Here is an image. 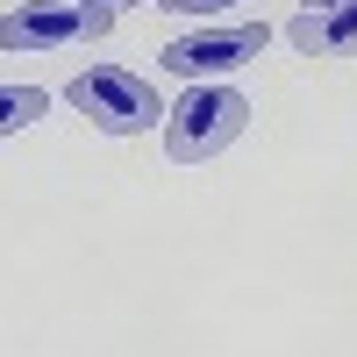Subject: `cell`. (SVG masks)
I'll use <instances>...</instances> for the list:
<instances>
[{"label": "cell", "mask_w": 357, "mask_h": 357, "mask_svg": "<svg viewBox=\"0 0 357 357\" xmlns=\"http://www.w3.org/2000/svg\"><path fill=\"white\" fill-rule=\"evenodd\" d=\"M100 8H129V0H100Z\"/></svg>", "instance_id": "9"}, {"label": "cell", "mask_w": 357, "mask_h": 357, "mask_svg": "<svg viewBox=\"0 0 357 357\" xmlns=\"http://www.w3.org/2000/svg\"><path fill=\"white\" fill-rule=\"evenodd\" d=\"M301 8H307V15H321V8H343V0H301Z\"/></svg>", "instance_id": "8"}, {"label": "cell", "mask_w": 357, "mask_h": 357, "mask_svg": "<svg viewBox=\"0 0 357 357\" xmlns=\"http://www.w3.org/2000/svg\"><path fill=\"white\" fill-rule=\"evenodd\" d=\"M264 43H272L264 22H200L193 36H172L158 57H165V72H178L186 86H200V79H229V72L257 65Z\"/></svg>", "instance_id": "4"}, {"label": "cell", "mask_w": 357, "mask_h": 357, "mask_svg": "<svg viewBox=\"0 0 357 357\" xmlns=\"http://www.w3.org/2000/svg\"><path fill=\"white\" fill-rule=\"evenodd\" d=\"M165 15H200V22H215V15H229V8H243V0H158Z\"/></svg>", "instance_id": "7"}, {"label": "cell", "mask_w": 357, "mask_h": 357, "mask_svg": "<svg viewBox=\"0 0 357 357\" xmlns=\"http://www.w3.org/2000/svg\"><path fill=\"white\" fill-rule=\"evenodd\" d=\"M286 43L301 57H357V0H343V8H321V15H293L286 22Z\"/></svg>", "instance_id": "5"}, {"label": "cell", "mask_w": 357, "mask_h": 357, "mask_svg": "<svg viewBox=\"0 0 357 357\" xmlns=\"http://www.w3.org/2000/svg\"><path fill=\"white\" fill-rule=\"evenodd\" d=\"M43 107H50V93H43V86H8V93H0V129H8V136H22L29 122H43Z\"/></svg>", "instance_id": "6"}, {"label": "cell", "mask_w": 357, "mask_h": 357, "mask_svg": "<svg viewBox=\"0 0 357 357\" xmlns=\"http://www.w3.org/2000/svg\"><path fill=\"white\" fill-rule=\"evenodd\" d=\"M114 29V8L100 0H22L0 15V43L8 50H72V43H100Z\"/></svg>", "instance_id": "3"}, {"label": "cell", "mask_w": 357, "mask_h": 357, "mask_svg": "<svg viewBox=\"0 0 357 357\" xmlns=\"http://www.w3.org/2000/svg\"><path fill=\"white\" fill-rule=\"evenodd\" d=\"M243 122H250V100L236 93V86H222V79H200V86H186V100L165 114V158L172 165L222 158L229 143L243 136Z\"/></svg>", "instance_id": "1"}, {"label": "cell", "mask_w": 357, "mask_h": 357, "mask_svg": "<svg viewBox=\"0 0 357 357\" xmlns=\"http://www.w3.org/2000/svg\"><path fill=\"white\" fill-rule=\"evenodd\" d=\"M65 100L93 122L100 136H143V129H158L165 122V100H158V86L143 79V72H122V65H86L72 86H65Z\"/></svg>", "instance_id": "2"}]
</instances>
